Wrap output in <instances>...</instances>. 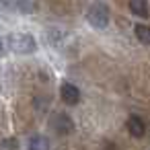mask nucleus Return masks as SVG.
Here are the masks:
<instances>
[{
    "label": "nucleus",
    "mask_w": 150,
    "mask_h": 150,
    "mask_svg": "<svg viewBox=\"0 0 150 150\" xmlns=\"http://www.w3.org/2000/svg\"><path fill=\"white\" fill-rule=\"evenodd\" d=\"M134 31H136V37H138V41H140V43L150 45V27H148V25L138 23V25L134 27Z\"/></svg>",
    "instance_id": "7"
},
{
    "label": "nucleus",
    "mask_w": 150,
    "mask_h": 150,
    "mask_svg": "<svg viewBox=\"0 0 150 150\" xmlns=\"http://www.w3.org/2000/svg\"><path fill=\"white\" fill-rule=\"evenodd\" d=\"M86 21H88V25L95 27V29H105V27L109 25V8H107V4L95 2V4L88 8V13H86Z\"/></svg>",
    "instance_id": "2"
},
{
    "label": "nucleus",
    "mask_w": 150,
    "mask_h": 150,
    "mask_svg": "<svg viewBox=\"0 0 150 150\" xmlns=\"http://www.w3.org/2000/svg\"><path fill=\"white\" fill-rule=\"evenodd\" d=\"M129 11L138 17H148V2L146 0H129Z\"/></svg>",
    "instance_id": "6"
},
{
    "label": "nucleus",
    "mask_w": 150,
    "mask_h": 150,
    "mask_svg": "<svg viewBox=\"0 0 150 150\" xmlns=\"http://www.w3.org/2000/svg\"><path fill=\"white\" fill-rule=\"evenodd\" d=\"M127 132L134 136V138H142L144 136V132H146V123L138 117V115H132L129 119H127Z\"/></svg>",
    "instance_id": "5"
},
{
    "label": "nucleus",
    "mask_w": 150,
    "mask_h": 150,
    "mask_svg": "<svg viewBox=\"0 0 150 150\" xmlns=\"http://www.w3.org/2000/svg\"><path fill=\"white\" fill-rule=\"evenodd\" d=\"M60 97H62V101H64L66 105H76V103L80 101V91H78L74 84L64 82V84L60 86Z\"/></svg>",
    "instance_id": "3"
},
{
    "label": "nucleus",
    "mask_w": 150,
    "mask_h": 150,
    "mask_svg": "<svg viewBox=\"0 0 150 150\" xmlns=\"http://www.w3.org/2000/svg\"><path fill=\"white\" fill-rule=\"evenodd\" d=\"M6 43L15 54H33L37 50V41L29 33H13L6 37Z\"/></svg>",
    "instance_id": "1"
},
{
    "label": "nucleus",
    "mask_w": 150,
    "mask_h": 150,
    "mask_svg": "<svg viewBox=\"0 0 150 150\" xmlns=\"http://www.w3.org/2000/svg\"><path fill=\"white\" fill-rule=\"evenodd\" d=\"M29 150H50V142L43 136H33L29 140Z\"/></svg>",
    "instance_id": "8"
},
{
    "label": "nucleus",
    "mask_w": 150,
    "mask_h": 150,
    "mask_svg": "<svg viewBox=\"0 0 150 150\" xmlns=\"http://www.w3.org/2000/svg\"><path fill=\"white\" fill-rule=\"evenodd\" d=\"M54 129L58 134H70V132H74V121L66 113H56V117H54Z\"/></svg>",
    "instance_id": "4"
}]
</instances>
